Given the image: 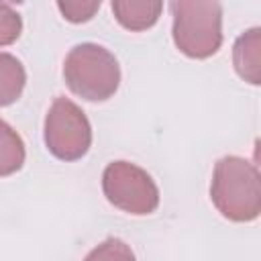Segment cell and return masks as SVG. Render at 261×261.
<instances>
[{
	"label": "cell",
	"instance_id": "6da1fadb",
	"mask_svg": "<svg viewBox=\"0 0 261 261\" xmlns=\"http://www.w3.org/2000/svg\"><path fill=\"white\" fill-rule=\"evenodd\" d=\"M214 208L230 222H253L261 212V177L257 163L224 155L216 161L210 181Z\"/></svg>",
	"mask_w": 261,
	"mask_h": 261
},
{
	"label": "cell",
	"instance_id": "7a4b0ae2",
	"mask_svg": "<svg viewBox=\"0 0 261 261\" xmlns=\"http://www.w3.org/2000/svg\"><path fill=\"white\" fill-rule=\"evenodd\" d=\"M63 80L82 100L104 102L120 86V65L112 51L98 43H80L63 59Z\"/></svg>",
	"mask_w": 261,
	"mask_h": 261
},
{
	"label": "cell",
	"instance_id": "3957f363",
	"mask_svg": "<svg viewBox=\"0 0 261 261\" xmlns=\"http://www.w3.org/2000/svg\"><path fill=\"white\" fill-rule=\"evenodd\" d=\"M175 47L192 59H208L222 45V6L218 2L175 0L169 4Z\"/></svg>",
	"mask_w": 261,
	"mask_h": 261
},
{
	"label": "cell",
	"instance_id": "277c9868",
	"mask_svg": "<svg viewBox=\"0 0 261 261\" xmlns=\"http://www.w3.org/2000/svg\"><path fill=\"white\" fill-rule=\"evenodd\" d=\"M43 139L55 159L77 161L92 147V124L73 100L57 96L45 114Z\"/></svg>",
	"mask_w": 261,
	"mask_h": 261
},
{
	"label": "cell",
	"instance_id": "5b68a950",
	"mask_svg": "<svg viewBox=\"0 0 261 261\" xmlns=\"http://www.w3.org/2000/svg\"><path fill=\"white\" fill-rule=\"evenodd\" d=\"M102 192L106 200L133 216H147L159 206V188L155 179L130 161H112L102 173Z\"/></svg>",
	"mask_w": 261,
	"mask_h": 261
},
{
	"label": "cell",
	"instance_id": "8992f818",
	"mask_svg": "<svg viewBox=\"0 0 261 261\" xmlns=\"http://www.w3.org/2000/svg\"><path fill=\"white\" fill-rule=\"evenodd\" d=\"M232 65L237 75L251 84H261V29L253 27L241 33L232 45Z\"/></svg>",
	"mask_w": 261,
	"mask_h": 261
},
{
	"label": "cell",
	"instance_id": "52a82bcc",
	"mask_svg": "<svg viewBox=\"0 0 261 261\" xmlns=\"http://www.w3.org/2000/svg\"><path fill=\"white\" fill-rule=\"evenodd\" d=\"M114 18L118 20L120 27L126 31H147L151 29L161 12H163V2L157 0H114L110 4Z\"/></svg>",
	"mask_w": 261,
	"mask_h": 261
},
{
	"label": "cell",
	"instance_id": "ba28073f",
	"mask_svg": "<svg viewBox=\"0 0 261 261\" xmlns=\"http://www.w3.org/2000/svg\"><path fill=\"white\" fill-rule=\"evenodd\" d=\"M27 86V71L20 59L0 51V106L14 104Z\"/></svg>",
	"mask_w": 261,
	"mask_h": 261
},
{
	"label": "cell",
	"instance_id": "9c48e42d",
	"mask_svg": "<svg viewBox=\"0 0 261 261\" xmlns=\"http://www.w3.org/2000/svg\"><path fill=\"white\" fill-rule=\"evenodd\" d=\"M27 149L20 135L0 118V177H8L24 165Z\"/></svg>",
	"mask_w": 261,
	"mask_h": 261
},
{
	"label": "cell",
	"instance_id": "30bf717a",
	"mask_svg": "<svg viewBox=\"0 0 261 261\" xmlns=\"http://www.w3.org/2000/svg\"><path fill=\"white\" fill-rule=\"evenodd\" d=\"M84 261H137L135 253L130 249V245H126L122 239L110 237L106 241H102L100 245H96Z\"/></svg>",
	"mask_w": 261,
	"mask_h": 261
},
{
	"label": "cell",
	"instance_id": "8fae6325",
	"mask_svg": "<svg viewBox=\"0 0 261 261\" xmlns=\"http://www.w3.org/2000/svg\"><path fill=\"white\" fill-rule=\"evenodd\" d=\"M57 10L61 12V16L73 24L80 22H88L94 18V14L100 10V0L94 2H86V0H65V2H57Z\"/></svg>",
	"mask_w": 261,
	"mask_h": 261
},
{
	"label": "cell",
	"instance_id": "7c38bea8",
	"mask_svg": "<svg viewBox=\"0 0 261 261\" xmlns=\"http://www.w3.org/2000/svg\"><path fill=\"white\" fill-rule=\"evenodd\" d=\"M22 33L20 14L6 2H0V47L12 45Z\"/></svg>",
	"mask_w": 261,
	"mask_h": 261
}]
</instances>
